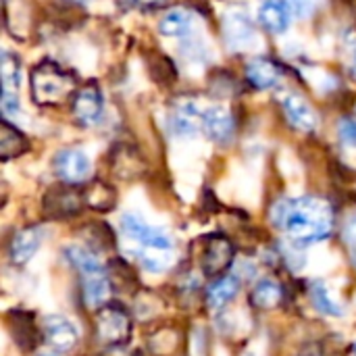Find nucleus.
Segmentation results:
<instances>
[{"instance_id": "nucleus-3", "label": "nucleus", "mask_w": 356, "mask_h": 356, "mask_svg": "<svg viewBox=\"0 0 356 356\" xmlns=\"http://www.w3.org/2000/svg\"><path fill=\"white\" fill-rule=\"evenodd\" d=\"M75 90V79L54 60H42L31 71V98L38 104H56Z\"/></svg>"}, {"instance_id": "nucleus-10", "label": "nucleus", "mask_w": 356, "mask_h": 356, "mask_svg": "<svg viewBox=\"0 0 356 356\" xmlns=\"http://www.w3.org/2000/svg\"><path fill=\"white\" fill-rule=\"evenodd\" d=\"M282 108L288 123L298 131H313L319 123L315 108L298 94H286L282 98Z\"/></svg>"}, {"instance_id": "nucleus-11", "label": "nucleus", "mask_w": 356, "mask_h": 356, "mask_svg": "<svg viewBox=\"0 0 356 356\" xmlns=\"http://www.w3.org/2000/svg\"><path fill=\"white\" fill-rule=\"evenodd\" d=\"M202 131L215 140V142H225L232 138L234 131V117L227 106L213 104L202 111Z\"/></svg>"}, {"instance_id": "nucleus-13", "label": "nucleus", "mask_w": 356, "mask_h": 356, "mask_svg": "<svg viewBox=\"0 0 356 356\" xmlns=\"http://www.w3.org/2000/svg\"><path fill=\"white\" fill-rule=\"evenodd\" d=\"M223 29L225 40L232 48H246L254 40V27L250 23V17L240 8H234L232 13L225 15Z\"/></svg>"}, {"instance_id": "nucleus-17", "label": "nucleus", "mask_w": 356, "mask_h": 356, "mask_svg": "<svg viewBox=\"0 0 356 356\" xmlns=\"http://www.w3.org/2000/svg\"><path fill=\"white\" fill-rule=\"evenodd\" d=\"M192 25H194V15L188 8H171L159 21V31L165 38H181L192 31Z\"/></svg>"}, {"instance_id": "nucleus-28", "label": "nucleus", "mask_w": 356, "mask_h": 356, "mask_svg": "<svg viewBox=\"0 0 356 356\" xmlns=\"http://www.w3.org/2000/svg\"><path fill=\"white\" fill-rule=\"evenodd\" d=\"M2 111H4V115H17L21 111V102H19L17 94L2 90Z\"/></svg>"}, {"instance_id": "nucleus-20", "label": "nucleus", "mask_w": 356, "mask_h": 356, "mask_svg": "<svg viewBox=\"0 0 356 356\" xmlns=\"http://www.w3.org/2000/svg\"><path fill=\"white\" fill-rule=\"evenodd\" d=\"M238 288H240L238 277H219V280L209 288V292H207L209 307L215 309V311L223 309L232 298H236Z\"/></svg>"}, {"instance_id": "nucleus-30", "label": "nucleus", "mask_w": 356, "mask_h": 356, "mask_svg": "<svg viewBox=\"0 0 356 356\" xmlns=\"http://www.w3.org/2000/svg\"><path fill=\"white\" fill-rule=\"evenodd\" d=\"M131 2L138 6H146V8H154V6L163 4V0H131Z\"/></svg>"}, {"instance_id": "nucleus-24", "label": "nucleus", "mask_w": 356, "mask_h": 356, "mask_svg": "<svg viewBox=\"0 0 356 356\" xmlns=\"http://www.w3.org/2000/svg\"><path fill=\"white\" fill-rule=\"evenodd\" d=\"M0 77H2V86L4 90L8 92H17L19 86H21V63H19V56L8 52V50H2V56H0Z\"/></svg>"}, {"instance_id": "nucleus-33", "label": "nucleus", "mask_w": 356, "mask_h": 356, "mask_svg": "<svg viewBox=\"0 0 356 356\" xmlns=\"http://www.w3.org/2000/svg\"><path fill=\"white\" fill-rule=\"evenodd\" d=\"M355 355H356V348H355Z\"/></svg>"}, {"instance_id": "nucleus-14", "label": "nucleus", "mask_w": 356, "mask_h": 356, "mask_svg": "<svg viewBox=\"0 0 356 356\" xmlns=\"http://www.w3.org/2000/svg\"><path fill=\"white\" fill-rule=\"evenodd\" d=\"M171 127L177 136H196L202 129V111L194 102H179L171 113Z\"/></svg>"}, {"instance_id": "nucleus-32", "label": "nucleus", "mask_w": 356, "mask_h": 356, "mask_svg": "<svg viewBox=\"0 0 356 356\" xmlns=\"http://www.w3.org/2000/svg\"><path fill=\"white\" fill-rule=\"evenodd\" d=\"M38 356H56V355H52V353H40Z\"/></svg>"}, {"instance_id": "nucleus-22", "label": "nucleus", "mask_w": 356, "mask_h": 356, "mask_svg": "<svg viewBox=\"0 0 356 356\" xmlns=\"http://www.w3.org/2000/svg\"><path fill=\"white\" fill-rule=\"evenodd\" d=\"M86 204L92 207L94 211H111L117 204V192L104 184V181H94L88 186V190L83 192Z\"/></svg>"}, {"instance_id": "nucleus-26", "label": "nucleus", "mask_w": 356, "mask_h": 356, "mask_svg": "<svg viewBox=\"0 0 356 356\" xmlns=\"http://www.w3.org/2000/svg\"><path fill=\"white\" fill-rule=\"evenodd\" d=\"M123 169H129V177H136L144 167L138 154L131 148L125 150H115V171L123 177Z\"/></svg>"}, {"instance_id": "nucleus-16", "label": "nucleus", "mask_w": 356, "mask_h": 356, "mask_svg": "<svg viewBox=\"0 0 356 356\" xmlns=\"http://www.w3.org/2000/svg\"><path fill=\"white\" fill-rule=\"evenodd\" d=\"M81 282H83V298H86L88 307L98 309L108 300V296H111V280L104 273V269L92 271V273H81Z\"/></svg>"}, {"instance_id": "nucleus-23", "label": "nucleus", "mask_w": 356, "mask_h": 356, "mask_svg": "<svg viewBox=\"0 0 356 356\" xmlns=\"http://www.w3.org/2000/svg\"><path fill=\"white\" fill-rule=\"evenodd\" d=\"M65 257L81 273H92V271H100L102 269V263H100L98 254L92 248H88V246H77V244L67 246L65 248Z\"/></svg>"}, {"instance_id": "nucleus-5", "label": "nucleus", "mask_w": 356, "mask_h": 356, "mask_svg": "<svg viewBox=\"0 0 356 356\" xmlns=\"http://www.w3.org/2000/svg\"><path fill=\"white\" fill-rule=\"evenodd\" d=\"M52 167H54V173L69 186L86 181L92 173L90 156L77 148H65V150L56 152Z\"/></svg>"}, {"instance_id": "nucleus-4", "label": "nucleus", "mask_w": 356, "mask_h": 356, "mask_svg": "<svg viewBox=\"0 0 356 356\" xmlns=\"http://www.w3.org/2000/svg\"><path fill=\"white\" fill-rule=\"evenodd\" d=\"M96 336L102 344L119 346L125 344L131 336V319L129 315L115 305L102 307L96 317Z\"/></svg>"}, {"instance_id": "nucleus-19", "label": "nucleus", "mask_w": 356, "mask_h": 356, "mask_svg": "<svg viewBox=\"0 0 356 356\" xmlns=\"http://www.w3.org/2000/svg\"><path fill=\"white\" fill-rule=\"evenodd\" d=\"M25 150H27L25 136L4 119L0 125V156H2V161L15 159V156L23 154Z\"/></svg>"}, {"instance_id": "nucleus-7", "label": "nucleus", "mask_w": 356, "mask_h": 356, "mask_svg": "<svg viewBox=\"0 0 356 356\" xmlns=\"http://www.w3.org/2000/svg\"><path fill=\"white\" fill-rule=\"evenodd\" d=\"M234 263V246L227 238L223 236H209L204 240L202 257H200V267L204 275L217 277L225 269H229Z\"/></svg>"}, {"instance_id": "nucleus-6", "label": "nucleus", "mask_w": 356, "mask_h": 356, "mask_svg": "<svg viewBox=\"0 0 356 356\" xmlns=\"http://www.w3.org/2000/svg\"><path fill=\"white\" fill-rule=\"evenodd\" d=\"M104 113V98L102 90L96 83H86L73 96V117L79 125L92 127L102 119Z\"/></svg>"}, {"instance_id": "nucleus-18", "label": "nucleus", "mask_w": 356, "mask_h": 356, "mask_svg": "<svg viewBox=\"0 0 356 356\" xmlns=\"http://www.w3.org/2000/svg\"><path fill=\"white\" fill-rule=\"evenodd\" d=\"M246 77H248V81L254 88H259V90H271L280 81V71L267 58H252L246 65Z\"/></svg>"}, {"instance_id": "nucleus-25", "label": "nucleus", "mask_w": 356, "mask_h": 356, "mask_svg": "<svg viewBox=\"0 0 356 356\" xmlns=\"http://www.w3.org/2000/svg\"><path fill=\"white\" fill-rule=\"evenodd\" d=\"M311 300L315 305V309L323 315H330V317H340L342 315V309L340 305L330 296L327 288L321 284V282H315L311 286Z\"/></svg>"}, {"instance_id": "nucleus-21", "label": "nucleus", "mask_w": 356, "mask_h": 356, "mask_svg": "<svg viewBox=\"0 0 356 356\" xmlns=\"http://www.w3.org/2000/svg\"><path fill=\"white\" fill-rule=\"evenodd\" d=\"M282 298H284V290L273 280H261L250 294V302L257 309H273L282 302Z\"/></svg>"}, {"instance_id": "nucleus-8", "label": "nucleus", "mask_w": 356, "mask_h": 356, "mask_svg": "<svg viewBox=\"0 0 356 356\" xmlns=\"http://www.w3.org/2000/svg\"><path fill=\"white\" fill-rule=\"evenodd\" d=\"M83 204H86L83 194H77L75 190H71L67 186L50 190L44 198V211L54 219L73 217L81 211Z\"/></svg>"}, {"instance_id": "nucleus-27", "label": "nucleus", "mask_w": 356, "mask_h": 356, "mask_svg": "<svg viewBox=\"0 0 356 356\" xmlns=\"http://www.w3.org/2000/svg\"><path fill=\"white\" fill-rule=\"evenodd\" d=\"M340 140L346 146L356 148V119H344L340 123Z\"/></svg>"}, {"instance_id": "nucleus-9", "label": "nucleus", "mask_w": 356, "mask_h": 356, "mask_svg": "<svg viewBox=\"0 0 356 356\" xmlns=\"http://www.w3.org/2000/svg\"><path fill=\"white\" fill-rule=\"evenodd\" d=\"M42 332H44V340L48 346H52L54 350L58 353H67L71 350L75 344H77V327L60 317V315H52V317H46L44 319V325H42Z\"/></svg>"}, {"instance_id": "nucleus-2", "label": "nucleus", "mask_w": 356, "mask_h": 356, "mask_svg": "<svg viewBox=\"0 0 356 356\" xmlns=\"http://www.w3.org/2000/svg\"><path fill=\"white\" fill-rule=\"evenodd\" d=\"M121 234L134 246V257L146 271L161 273L173 263V240L159 227L148 225L142 217L125 213L121 217Z\"/></svg>"}, {"instance_id": "nucleus-15", "label": "nucleus", "mask_w": 356, "mask_h": 356, "mask_svg": "<svg viewBox=\"0 0 356 356\" xmlns=\"http://www.w3.org/2000/svg\"><path fill=\"white\" fill-rule=\"evenodd\" d=\"M42 244V229L40 227H25L13 236L10 242V261L15 265H25Z\"/></svg>"}, {"instance_id": "nucleus-31", "label": "nucleus", "mask_w": 356, "mask_h": 356, "mask_svg": "<svg viewBox=\"0 0 356 356\" xmlns=\"http://www.w3.org/2000/svg\"><path fill=\"white\" fill-rule=\"evenodd\" d=\"M296 2H298V8H302L305 4H311L313 0H296Z\"/></svg>"}, {"instance_id": "nucleus-29", "label": "nucleus", "mask_w": 356, "mask_h": 356, "mask_svg": "<svg viewBox=\"0 0 356 356\" xmlns=\"http://www.w3.org/2000/svg\"><path fill=\"white\" fill-rule=\"evenodd\" d=\"M344 240H346V248L350 252V259L356 263V217H353L344 229Z\"/></svg>"}, {"instance_id": "nucleus-12", "label": "nucleus", "mask_w": 356, "mask_h": 356, "mask_svg": "<svg viewBox=\"0 0 356 356\" xmlns=\"http://www.w3.org/2000/svg\"><path fill=\"white\" fill-rule=\"evenodd\" d=\"M259 23L269 33H284L292 23V8L286 0H263L259 6Z\"/></svg>"}, {"instance_id": "nucleus-1", "label": "nucleus", "mask_w": 356, "mask_h": 356, "mask_svg": "<svg viewBox=\"0 0 356 356\" xmlns=\"http://www.w3.org/2000/svg\"><path fill=\"white\" fill-rule=\"evenodd\" d=\"M271 219L275 227L286 232L296 244L321 242L334 227V211L330 202L315 196L280 200L271 211Z\"/></svg>"}]
</instances>
